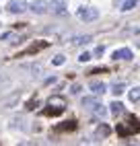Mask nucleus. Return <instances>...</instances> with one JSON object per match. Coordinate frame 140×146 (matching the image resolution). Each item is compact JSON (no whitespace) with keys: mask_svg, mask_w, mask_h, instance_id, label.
I'll return each mask as SVG.
<instances>
[{"mask_svg":"<svg viewBox=\"0 0 140 146\" xmlns=\"http://www.w3.org/2000/svg\"><path fill=\"white\" fill-rule=\"evenodd\" d=\"M95 115H99V117H105L107 115V109H105V105H101V103H95V107L91 109Z\"/></svg>","mask_w":140,"mask_h":146,"instance_id":"nucleus-10","label":"nucleus"},{"mask_svg":"<svg viewBox=\"0 0 140 146\" xmlns=\"http://www.w3.org/2000/svg\"><path fill=\"white\" fill-rule=\"evenodd\" d=\"M89 89H91L93 95H103L107 86H105V82H101V80H91V82H89Z\"/></svg>","mask_w":140,"mask_h":146,"instance_id":"nucleus-8","label":"nucleus"},{"mask_svg":"<svg viewBox=\"0 0 140 146\" xmlns=\"http://www.w3.org/2000/svg\"><path fill=\"white\" fill-rule=\"evenodd\" d=\"M97 134H99V136H107V134H109V128H107V125H101V128L97 130Z\"/></svg>","mask_w":140,"mask_h":146,"instance_id":"nucleus-20","label":"nucleus"},{"mask_svg":"<svg viewBox=\"0 0 140 146\" xmlns=\"http://www.w3.org/2000/svg\"><path fill=\"white\" fill-rule=\"evenodd\" d=\"M93 37L91 35H76V37H72V43L74 45H85V43H89Z\"/></svg>","mask_w":140,"mask_h":146,"instance_id":"nucleus-9","label":"nucleus"},{"mask_svg":"<svg viewBox=\"0 0 140 146\" xmlns=\"http://www.w3.org/2000/svg\"><path fill=\"white\" fill-rule=\"evenodd\" d=\"M74 128H76V123H74V121H64V125H62L60 130H74Z\"/></svg>","mask_w":140,"mask_h":146,"instance_id":"nucleus-19","label":"nucleus"},{"mask_svg":"<svg viewBox=\"0 0 140 146\" xmlns=\"http://www.w3.org/2000/svg\"><path fill=\"white\" fill-rule=\"evenodd\" d=\"M95 103H97L95 97H83V107H85V109H93Z\"/></svg>","mask_w":140,"mask_h":146,"instance_id":"nucleus-12","label":"nucleus"},{"mask_svg":"<svg viewBox=\"0 0 140 146\" xmlns=\"http://www.w3.org/2000/svg\"><path fill=\"white\" fill-rule=\"evenodd\" d=\"M47 11H52L58 17H64L68 15V8H66V0H49L47 2Z\"/></svg>","mask_w":140,"mask_h":146,"instance_id":"nucleus-1","label":"nucleus"},{"mask_svg":"<svg viewBox=\"0 0 140 146\" xmlns=\"http://www.w3.org/2000/svg\"><path fill=\"white\" fill-rule=\"evenodd\" d=\"M138 130H140V123H138L134 117L128 121V128H126V125H117V132L122 134V136H126L128 132H138Z\"/></svg>","mask_w":140,"mask_h":146,"instance_id":"nucleus-6","label":"nucleus"},{"mask_svg":"<svg viewBox=\"0 0 140 146\" xmlns=\"http://www.w3.org/2000/svg\"><path fill=\"white\" fill-rule=\"evenodd\" d=\"M128 95H130V101H132V103H134V101H138V99H140V86H132Z\"/></svg>","mask_w":140,"mask_h":146,"instance_id":"nucleus-13","label":"nucleus"},{"mask_svg":"<svg viewBox=\"0 0 140 146\" xmlns=\"http://www.w3.org/2000/svg\"><path fill=\"white\" fill-rule=\"evenodd\" d=\"M6 8H8V13H13V15H21V13L27 11V2L25 0H11Z\"/></svg>","mask_w":140,"mask_h":146,"instance_id":"nucleus-4","label":"nucleus"},{"mask_svg":"<svg viewBox=\"0 0 140 146\" xmlns=\"http://www.w3.org/2000/svg\"><path fill=\"white\" fill-rule=\"evenodd\" d=\"M132 50L130 47H122V50H115L113 52V60H132Z\"/></svg>","mask_w":140,"mask_h":146,"instance_id":"nucleus-7","label":"nucleus"},{"mask_svg":"<svg viewBox=\"0 0 140 146\" xmlns=\"http://www.w3.org/2000/svg\"><path fill=\"white\" fill-rule=\"evenodd\" d=\"M138 4V0H124V4H122V11L128 13V11H132V8Z\"/></svg>","mask_w":140,"mask_h":146,"instance_id":"nucleus-14","label":"nucleus"},{"mask_svg":"<svg viewBox=\"0 0 140 146\" xmlns=\"http://www.w3.org/2000/svg\"><path fill=\"white\" fill-rule=\"evenodd\" d=\"M91 58H93V56L89 54V52H83L81 56H78V62H83V64H85V62H89V60H91Z\"/></svg>","mask_w":140,"mask_h":146,"instance_id":"nucleus-18","label":"nucleus"},{"mask_svg":"<svg viewBox=\"0 0 140 146\" xmlns=\"http://www.w3.org/2000/svg\"><path fill=\"white\" fill-rule=\"evenodd\" d=\"M78 17H81V21L91 23V21H95V19L99 17V8H95V6H83L81 11H78Z\"/></svg>","mask_w":140,"mask_h":146,"instance_id":"nucleus-2","label":"nucleus"},{"mask_svg":"<svg viewBox=\"0 0 140 146\" xmlns=\"http://www.w3.org/2000/svg\"><path fill=\"white\" fill-rule=\"evenodd\" d=\"M35 105H37V99H33V101H29V105H27V109H35Z\"/></svg>","mask_w":140,"mask_h":146,"instance_id":"nucleus-23","label":"nucleus"},{"mask_svg":"<svg viewBox=\"0 0 140 146\" xmlns=\"http://www.w3.org/2000/svg\"><path fill=\"white\" fill-rule=\"evenodd\" d=\"M45 45H47L45 41H41V43H35V45H31V47L27 50V54H35V52H39V50H41V47H45Z\"/></svg>","mask_w":140,"mask_h":146,"instance_id":"nucleus-16","label":"nucleus"},{"mask_svg":"<svg viewBox=\"0 0 140 146\" xmlns=\"http://www.w3.org/2000/svg\"><path fill=\"white\" fill-rule=\"evenodd\" d=\"M124 89H126V84H124V82H115V84H113V89H111V93H113L115 97H119V95L124 93Z\"/></svg>","mask_w":140,"mask_h":146,"instance_id":"nucleus-15","label":"nucleus"},{"mask_svg":"<svg viewBox=\"0 0 140 146\" xmlns=\"http://www.w3.org/2000/svg\"><path fill=\"white\" fill-rule=\"evenodd\" d=\"M27 8L35 15H43V13H47V2L45 0H35V2H31Z\"/></svg>","mask_w":140,"mask_h":146,"instance_id":"nucleus-5","label":"nucleus"},{"mask_svg":"<svg viewBox=\"0 0 140 146\" xmlns=\"http://www.w3.org/2000/svg\"><path fill=\"white\" fill-rule=\"evenodd\" d=\"M64 62H66V56H62V54L54 56V60H52V64H54V66H62Z\"/></svg>","mask_w":140,"mask_h":146,"instance_id":"nucleus-17","label":"nucleus"},{"mask_svg":"<svg viewBox=\"0 0 140 146\" xmlns=\"http://www.w3.org/2000/svg\"><path fill=\"white\" fill-rule=\"evenodd\" d=\"M109 107H111V113H113V115H122V113H124V105L119 103V101H113Z\"/></svg>","mask_w":140,"mask_h":146,"instance_id":"nucleus-11","label":"nucleus"},{"mask_svg":"<svg viewBox=\"0 0 140 146\" xmlns=\"http://www.w3.org/2000/svg\"><path fill=\"white\" fill-rule=\"evenodd\" d=\"M103 52H105V47H103V45H99L97 50H95V56H103Z\"/></svg>","mask_w":140,"mask_h":146,"instance_id":"nucleus-22","label":"nucleus"},{"mask_svg":"<svg viewBox=\"0 0 140 146\" xmlns=\"http://www.w3.org/2000/svg\"><path fill=\"white\" fill-rule=\"evenodd\" d=\"M70 93H72V95H78V93H81V84H72V89H70Z\"/></svg>","mask_w":140,"mask_h":146,"instance_id":"nucleus-21","label":"nucleus"},{"mask_svg":"<svg viewBox=\"0 0 140 146\" xmlns=\"http://www.w3.org/2000/svg\"><path fill=\"white\" fill-rule=\"evenodd\" d=\"M47 105L49 107H54V109H45V113L47 115H56V113H60V111H62L64 109V99H62V97H52V99H49L47 101Z\"/></svg>","mask_w":140,"mask_h":146,"instance_id":"nucleus-3","label":"nucleus"}]
</instances>
